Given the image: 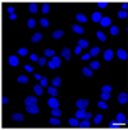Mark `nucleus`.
Returning a JSON list of instances; mask_svg holds the SVG:
<instances>
[{"label": "nucleus", "mask_w": 128, "mask_h": 130, "mask_svg": "<svg viewBox=\"0 0 128 130\" xmlns=\"http://www.w3.org/2000/svg\"><path fill=\"white\" fill-rule=\"evenodd\" d=\"M68 122H69L70 126H73V128H77V126H80V121H78V118H77L76 116H74L73 118H69Z\"/></svg>", "instance_id": "14"}, {"label": "nucleus", "mask_w": 128, "mask_h": 130, "mask_svg": "<svg viewBox=\"0 0 128 130\" xmlns=\"http://www.w3.org/2000/svg\"><path fill=\"white\" fill-rule=\"evenodd\" d=\"M72 30L74 32H77V34H83V28L81 27V26H78V25H73L72 26Z\"/></svg>", "instance_id": "23"}, {"label": "nucleus", "mask_w": 128, "mask_h": 130, "mask_svg": "<svg viewBox=\"0 0 128 130\" xmlns=\"http://www.w3.org/2000/svg\"><path fill=\"white\" fill-rule=\"evenodd\" d=\"M37 62H39V65H40V66H45V65H46V58H45V57L39 58V61H37Z\"/></svg>", "instance_id": "47"}, {"label": "nucleus", "mask_w": 128, "mask_h": 130, "mask_svg": "<svg viewBox=\"0 0 128 130\" xmlns=\"http://www.w3.org/2000/svg\"><path fill=\"white\" fill-rule=\"evenodd\" d=\"M49 122H50V125H60V120H59V118H56L55 116L51 117L50 120H49Z\"/></svg>", "instance_id": "31"}, {"label": "nucleus", "mask_w": 128, "mask_h": 130, "mask_svg": "<svg viewBox=\"0 0 128 130\" xmlns=\"http://www.w3.org/2000/svg\"><path fill=\"white\" fill-rule=\"evenodd\" d=\"M31 61H33V62H37V61H39V58H37L36 54H31Z\"/></svg>", "instance_id": "52"}, {"label": "nucleus", "mask_w": 128, "mask_h": 130, "mask_svg": "<svg viewBox=\"0 0 128 130\" xmlns=\"http://www.w3.org/2000/svg\"><path fill=\"white\" fill-rule=\"evenodd\" d=\"M44 54L46 55V57H54V55H55V52L52 50V49H46V50L44 52Z\"/></svg>", "instance_id": "32"}, {"label": "nucleus", "mask_w": 128, "mask_h": 130, "mask_svg": "<svg viewBox=\"0 0 128 130\" xmlns=\"http://www.w3.org/2000/svg\"><path fill=\"white\" fill-rule=\"evenodd\" d=\"M8 12H9L10 14H13V13H14V6H9V8H8Z\"/></svg>", "instance_id": "56"}, {"label": "nucleus", "mask_w": 128, "mask_h": 130, "mask_svg": "<svg viewBox=\"0 0 128 130\" xmlns=\"http://www.w3.org/2000/svg\"><path fill=\"white\" fill-rule=\"evenodd\" d=\"M101 121H103V116H101V115H96L95 118H93V122H95V124H100Z\"/></svg>", "instance_id": "43"}, {"label": "nucleus", "mask_w": 128, "mask_h": 130, "mask_svg": "<svg viewBox=\"0 0 128 130\" xmlns=\"http://www.w3.org/2000/svg\"><path fill=\"white\" fill-rule=\"evenodd\" d=\"M122 8H123L124 10H126V9L128 8V5H127V3H123V4H122Z\"/></svg>", "instance_id": "59"}, {"label": "nucleus", "mask_w": 128, "mask_h": 130, "mask_svg": "<svg viewBox=\"0 0 128 130\" xmlns=\"http://www.w3.org/2000/svg\"><path fill=\"white\" fill-rule=\"evenodd\" d=\"M101 91H103V93H111V86H109V85H104L103 89H101Z\"/></svg>", "instance_id": "41"}, {"label": "nucleus", "mask_w": 128, "mask_h": 130, "mask_svg": "<svg viewBox=\"0 0 128 130\" xmlns=\"http://www.w3.org/2000/svg\"><path fill=\"white\" fill-rule=\"evenodd\" d=\"M90 125H91L90 124V120H86V118L82 122H80V128L81 129H87V128H90Z\"/></svg>", "instance_id": "21"}, {"label": "nucleus", "mask_w": 128, "mask_h": 130, "mask_svg": "<svg viewBox=\"0 0 128 130\" xmlns=\"http://www.w3.org/2000/svg\"><path fill=\"white\" fill-rule=\"evenodd\" d=\"M33 91H35L37 95H42V86H41V85H35V86H33Z\"/></svg>", "instance_id": "24"}, {"label": "nucleus", "mask_w": 128, "mask_h": 130, "mask_svg": "<svg viewBox=\"0 0 128 130\" xmlns=\"http://www.w3.org/2000/svg\"><path fill=\"white\" fill-rule=\"evenodd\" d=\"M82 73H83L85 76L91 77L92 76V70L90 68V67H83V68H82Z\"/></svg>", "instance_id": "18"}, {"label": "nucleus", "mask_w": 128, "mask_h": 130, "mask_svg": "<svg viewBox=\"0 0 128 130\" xmlns=\"http://www.w3.org/2000/svg\"><path fill=\"white\" fill-rule=\"evenodd\" d=\"M51 115H52V116H55V117H60V116H62V111H60L59 108H52Z\"/></svg>", "instance_id": "29"}, {"label": "nucleus", "mask_w": 128, "mask_h": 130, "mask_svg": "<svg viewBox=\"0 0 128 130\" xmlns=\"http://www.w3.org/2000/svg\"><path fill=\"white\" fill-rule=\"evenodd\" d=\"M24 104H26V106L37 104V98H36V97H27V98L24 99Z\"/></svg>", "instance_id": "3"}, {"label": "nucleus", "mask_w": 128, "mask_h": 130, "mask_svg": "<svg viewBox=\"0 0 128 130\" xmlns=\"http://www.w3.org/2000/svg\"><path fill=\"white\" fill-rule=\"evenodd\" d=\"M108 4H109V3H106V1H99V3H97V5H99L100 8H105Z\"/></svg>", "instance_id": "48"}, {"label": "nucleus", "mask_w": 128, "mask_h": 130, "mask_svg": "<svg viewBox=\"0 0 128 130\" xmlns=\"http://www.w3.org/2000/svg\"><path fill=\"white\" fill-rule=\"evenodd\" d=\"M109 126H110V128H113V129H116V128H119V126H120V124H119V122L118 121H110V124H109Z\"/></svg>", "instance_id": "37"}, {"label": "nucleus", "mask_w": 128, "mask_h": 130, "mask_svg": "<svg viewBox=\"0 0 128 130\" xmlns=\"http://www.w3.org/2000/svg\"><path fill=\"white\" fill-rule=\"evenodd\" d=\"M26 111H27L28 113L36 115V113H39L40 108H39V107H37V104H33V106H27V107H26Z\"/></svg>", "instance_id": "4"}, {"label": "nucleus", "mask_w": 128, "mask_h": 130, "mask_svg": "<svg viewBox=\"0 0 128 130\" xmlns=\"http://www.w3.org/2000/svg\"><path fill=\"white\" fill-rule=\"evenodd\" d=\"M47 93L51 97H56L58 95V89H56L55 86H47Z\"/></svg>", "instance_id": "15"}, {"label": "nucleus", "mask_w": 128, "mask_h": 130, "mask_svg": "<svg viewBox=\"0 0 128 130\" xmlns=\"http://www.w3.org/2000/svg\"><path fill=\"white\" fill-rule=\"evenodd\" d=\"M116 55H118V58H119V59H122V61H126V59L128 58L127 52L124 50V49H119L118 52H116Z\"/></svg>", "instance_id": "8"}, {"label": "nucleus", "mask_w": 128, "mask_h": 130, "mask_svg": "<svg viewBox=\"0 0 128 130\" xmlns=\"http://www.w3.org/2000/svg\"><path fill=\"white\" fill-rule=\"evenodd\" d=\"M12 118L14 121H23L24 120V117H23V115H21V113H13L12 115Z\"/></svg>", "instance_id": "17"}, {"label": "nucleus", "mask_w": 128, "mask_h": 130, "mask_svg": "<svg viewBox=\"0 0 128 130\" xmlns=\"http://www.w3.org/2000/svg\"><path fill=\"white\" fill-rule=\"evenodd\" d=\"M40 85L41 86H47V79L46 77H42V79L40 80Z\"/></svg>", "instance_id": "46"}, {"label": "nucleus", "mask_w": 128, "mask_h": 130, "mask_svg": "<svg viewBox=\"0 0 128 130\" xmlns=\"http://www.w3.org/2000/svg\"><path fill=\"white\" fill-rule=\"evenodd\" d=\"M24 70H26V71H28V72H32V71H33V68L31 67V66H28V65L24 66Z\"/></svg>", "instance_id": "50"}, {"label": "nucleus", "mask_w": 128, "mask_h": 130, "mask_svg": "<svg viewBox=\"0 0 128 130\" xmlns=\"http://www.w3.org/2000/svg\"><path fill=\"white\" fill-rule=\"evenodd\" d=\"M49 67H50L51 70H54V68H56V66H55V63L52 61H50V62H49Z\"/></svg>", "instance_id": "49"}, {"label": "nucleus", "mask_w": 128, "mask_h": 130, "mask_svg": "<svg viewBox=\"0 0 128 130\" xmlns=\"http://www.w3.org/2000/svg\"><path fill=\"white\" fill-rule=\"evenodd\" d=\"M91 117H92V113H91V112H90V113H86V116H85L86 120H90Z\"/></svg>", "instance_id": "55"}, {"label": "nucleus", "mask_w": 128, "mask_h": 130, "mask_svg": "<svg viewBox=\"0 0 128 130\" xmlns=\"http://www.w3.org/2000/svg\"><path fill=\"white\" fill-rule=\"evenodd\" d=\"M99 67H100V62H97V61H93L90 63V68L91 70H97Z\"/></svg>", "instance_id": "28"}, {"label": "nucleus", "mask_w": 128, "mask_h": 130, "mask_svg": "<svg viewBox=\"0 0 128 130\" xmlns=\"http://www.w3.org/2000/svg\"><path fill=\"white\" fill-rule=\"evenodd\" d=\"M78 45H80L81 48H87L88 43H87V40H85V39H80L78 40Z\"/></svg>", "instance_id": "27"}, {"label": "nucleus", "mask_w": 128, "mask_h": 130, "mask_svg": "<svg viewBox=\"0 0 128 130\" xmlns=\"http://www.w3.org/2000/svg\"><path fill=\"white\" fill-rule=\"evenodd\" d=\"M47 104H49V107H51V108H59V102L55 97H51V98L49 99Z\"/></svg>", "instance_id": "1"}, {"label": "nucleus", "mask_w": 128, "mask_h": 130, "mask_svg": "<svg viewBox=\"0 0 128 130\" xmlns=\"http://www.w3.org/2000/svg\"><path fill=\"white\" fill-rule=\"evenodd\" d=\"M97 107H99V108H101V110H106V108H108V104H106L104 101H100L99 103H97Z\"/></svg>", "instance_id": "36"}, {"label": "nucleus", "mask_w": 128, "mask_h": 130, "mask_svg": "<svg viewBox=\"0 0 128 130\" xmlns=\"http://www.w3.org/2000/svg\"><path fill=\"white\" fill-rule=\"evenodd\" d=\"M101 20H103V16H101L100 12H95L92 14V21L93 22H100Z\"/></svg>", "instance_id": "16"}, {"label": "nucleus", "mask_w": 128, "mask_h": 130, "mask_svg": "<svg viewBox=\"0 0 128 130\" xmlns=\"http://www.w3.org/2000/svg\"><path fill=\"white\" fill-rule=\"evenodd\" d=\"M28 10H29L31 13H33V14L37 13V10H39V8H37V4H35V3L29 4V5H28Z\"/></svg>", "instance_id": "20"}, {"label": "nucleus", "mask_w": 128, "mask_h": 130, "mask_svg": "<svg viewBox=\"0 0 128 130\" xmlns=\"http://www.w3.org/2000/svg\"><path fill=\"white\" fill-rule=\"evenodd\" d=\"M116 121H118L120 125H126L127 124L126 115H124V113H118V115H116Z\"/></svg>", "instance_id": "9"}, {"label": "nucleus", "mask_w": 128, "mask_h": 130, "mask_svg": "<svg viewBox=\"0 0 128 130\" xmlns=\"http://www.w3.org/2000/svg\"><path fill=\"white\" fill-rule=\"evenodd\" d=\"M99 53H100V48H97V46L92 48V49L90 50V54H91V57H96Z\"/></svg>", "instance_id": "26"}, {"label": "nucleus", "mask_w": 128, "mask_h": 130, "mask_svg": "<svg viewBox=\"0 0 128 130\" xmlns=\"http://www.w3.org/2000/svg\"><path fill=\"white\" fill-rule=\"evenodd\" d=\"M40 25L44 26V27H47L50 23H49V21L46 20V18H41V20H40Z\"/></svg>", "instance_id": "39"}, {"label": "nucleus", "mask_w": 128, "mask_h": 130, "mask_svg": "<svg viewBox=\"0 0 128 130\" xmlns=\"http://www.w3.org/2000/svg\"><path fill=\"white\" fill-rule=\"evenodd\" d=\"M18 54H19V55H27L28 54V50L26 49V48H21V49L18 50Z\"/></svg>", "instance_id": "44"}, {"label": "nucleus", "mask_w": 128, "mask_h": 130, "mask_svg": "<svg viewBox=\"0 0 128 130\" xmlns=\"http://www.w3.org/2000/svg\"><path fill=\"white\" fill-rule=\"evenodd\" d=\"M33 76H35V79H36V80H41V79H42V76H41L40 73H35Z\"/></svg>", "instance_id": "54"}, {"label": "nucleus", "mask_w": 128, "mask_h": 130, "mask_svg": "<svg viewBox=\"0 0 128 130\" xmlns=\"http://www.w3.org/2000/svg\"><path fill=\"white\" fill-rule=\"evenodd\" d=\"M76 106L78 108H86V107L88 106V101L87 99H78L76 102Z\"/></svg>", "instance_id": "7"}, {"label": "nucleus", "mask_w": 128, "mask_h": 130, "mask_svg": "<svg viewBox=\"0 0 128 130\" xmlns=\"http://www.w3.org/2000/svg\"><path fill=\"white\" fill-rule=\"evenodd\" d=\"M110 23H111V20L109 17H103V20L100 21V25L103 27H108V26H110Z\"/></svg>", "instance_id": "10"}, {"label": "nucleus", "mask_w": 128, "mask_h": 130, "mask_svg": "<svg viewBox=\"0 0 128 130\" xmlns=\"http://www.w3.org/2000/svg\"><path fill=\"white\" fill-rule=\"evenodd\" d=\"M60 84H62V80H60L59 77H55V79L52 80V86L58 88V86H60Z\"/></svg>", "instance_id": "33"}, {"label": "nucleus", "mask_w": 128, "mask_h": 130, "mask_svg": "<svg viewBox=\"0 0 128 130\" xmlns=\"http://www.w3.org/2000/svg\"><path fill=\"white\" fill-rule=\"evenodd\" d=\"M1 102H3V103H4V104H5V103H8V102H9V99H8V98H6V97H3V99H1Z\"/></svg>", "instance_id": "57"}, {"label": "nucleus", "mask_w": 128, "mask_h": 130, "mask_svg": "<svg viewBox=\"0 0 128 130\" xmlns=\"http://www.w3.org/2000/svg\"><path fill=\"white\" fill-rule=\"evenodd\" d=\"M81 50H82V48H81L80 45H78V46L76 48V49H74V53H76V54H80V53H81Z\"/></svg>", "instance_id": "53"}, {"label": "nucleus", "mask_w": 128, "mask_h": 130, "mask_svg": "<svg viewBox=\"0 0 128 130\" xmlns=\"http://www.w3.org/2000/svg\"><path fill=\"white\" fill-rule=\"evenodd\" d=\"M118 17H119V18H123V20H124V18H127V17H128V14H127L126 10H122V12H119V13H118Z\"/></svg>", "instance_id": "45"}, {"label": "nucleus", "mask_w": 128, "mask_h": 130, "mask_svg": "<svg viewBox=\"0 0 128 130\" xmlns=\"http://www.w3.org/2000/svg\"><path fill=\"white\" fill-rule=\"evenodd\" d=\"M101 99H103V101L110 99V93H101Z\"/></svg>", "instance_id": "42"}, {"label": "nucleus", "mask_w": 128, "mask_h": 130, "mask_svg": "<svg viewBox=\"0 0 128 130\" xmlns=\"http://www.w3.org/2000/svg\"><path fill=\"white\" fill-rule=\"evenodd\" d=\"M96 35H97V39H99L100 41H105V40H106V36L104 35V32L97 31V32H96Z\"/></svg>", "instance_id": "30"}, {"label": "nucleus", "mask_w": 128, "mask_h": 130, "mask_svg": "<svg viewBox=\"0 0 128 130\" xmlns=\"http://www.w3.org/2000/svg\"><path fill=\"white\" fill-rule=\"evenodd\" d=\"M16 18H17V14H14V13H13V14H10V20H12V21H13V20H16Z\"/></svg>", "instance_id": "58"}, {"label": "nucleus", "mask_w": 128, "mask_h": 130, "mask_svg": "<svg viewBox=\"0 0 128 130\" xmlns=\"http://www.w3.org/2000/svg\"><path fill=\"white\" fill-rule=\"evenodd\" d=\"M60 54L64 57L65 61H69V59H70V49H69V48H63L62 52H60Z\"/></svg>", "instance_id": "5"}, {"label": "nucleus", "mask_w": 128, "mask_h": 130, "mask_svg": "<svg viewBox=\"0 0 128 130\" xmlns=\"http://www.w3.org/2000/svg\"><path fill=\"white\" fill-rule=\"evenodd\" d=\"M90 57H91V54H90V53H87V54L82 55V59H83V61H87V59H90Z\"/></svg>", "instance_id": "51"}, {"label": "nucleus", "mask_w": 128, "mask_h": 130, "mask_svg": "<svg viewBox=\"0 0 128 130\" xmlns=\"http://www.w3.org/2000/svg\"><path fill=\"white\" fill-rule=\"evenodd\" d=\"M17 80H18V83H19V84H26V83H28V77L24 76V75H19Z\"/></svg>", "instance_id": "22"}, {"label": "nucleus", "mask_w": 128, "mask_h": 130, "mask_svg": "<svg viewBox=\"0 0 128 130\" xmlns=\"http://www.w3.org/2000/svg\"><path fill=\"white\" fill-rule=\"evenodd\" d=\"M64 35V32L62 31V30H59V31H54V32H52V38H54V39H60V38H62V36Z\"/></svg>", "instance_id": "25"}, {"label": "nucleus", "mask_w": 128, "mask_h": 130, "mask_svg": "<svg viewBox=\"0 0 128 130\" xmlns=\"http://www.w3.org/2000/svg\"><path fill=\"white\" fill-rule=\"evenodd\" d=\"M118 32H119V28L118 27H116V26H111V27H110V34L111 35H118Z\"/></svg>", "instance_id": "34"}, {"label": "nucleus", "mask_w": 128, "mask_h": 130, "mask_svg": "<svg viewBox=\"0 0 128 130\" xmlns=\"http://www.w3.org/2000/svg\"><path fill=\"white\" fill-rule=\"evenodd\" d=\"M76 20H77V21H80V22H82V23H85V22H87V17H86L85 14L78 13L77 16H76Z\"/></svg>", "instance_id": "19"}, {"label": "nucleus", "mask_w": 128, "mask_h": 130, "mask_svg": "<svg viewBox=\"0 0 128 130\" xmlns=\"http://www.w3.org/2000/svg\"><path fill=\"white\" fill-rule=\"evenodd\" d=\"M49 12H50V6H49V4H42V13L47 14Z\"/></svg>", "instance_id": "38"}, {"label": "nucleus", "mask_w": 128, "mask_h": 130, "mask_svg": "<svg viewBox=\"0 0 128 130\" xmlns=\"http://www.w3.org/2000/svg\"><path fill=\"white\" fill-rule=\"evenodd\" d=\"M41 39H42V34H41V32H36V34H33V36L31 38V41L32 43H39Z\"/></svg>", "instance_id": "12"}, {"label": "nucleus", "mask_w": 128, "mask_h": 130, "mask_svg": "<svg viewBox=\"0 0 128 130\" xmlns=\"http://www.w3.org/2000/svg\"><path fill=\"white\" fill-rule=\"evenodd\" d=\"M118 102L120 103V104H126V103L128 102V95H127V93H120V94L118 95Z\"/></svg>", "instance_id": "6"}, {"label": "nucleus", "mask_w": 128, "mask_h": 130, "mask_svg": "<svg viewBox=\"0 0 128 130\" xmlns=\"http://www.w3.org/2000/svg\"><path fill=\"white\" fill-rule=\"evenodd\" d=\"M35 25H36V21L33 20V18H31V20H28V22H27V26L29 28H33L35 27Z\"/></svg>", "instance_id": "40"}, {"label": "nucleus", "mask_w": 128, "mask_h": 130, "mask_svg": "<svg viewBox=\"0 0 128 130\" xmlns=\"http://www.w3.org/2000/svg\"><path fill=\"white\" fill-rule=\"evenodd\" d=\"M86 113H87V112L85 111V108H80V110H78L77 112H76V117L78 118V120H80V118H85Z\"/></svg>", "instance_id": "13"}, {"label": "nucleus", "mask_w": 128, "mask_h": 130, "mask_svg": "<svg viewBox=\"0 0 128 130\" xmlns=\"http://www.w3.org/2000/svg\"><path fill=\"white\" fill-rule=\"evenodd\" d=\"M113 55H114L113 50L111 49H108V50H105V53H104V59H105V61H111Z\"/></svg>", "instance_id": "11"}, {"label": "nucleus", "mask_w": 128, "mask_h": 130, "mask_svg": "<svg viewBox=\"0 0 128 130\" xmlns=\"http://www.w3.org/2000/svg\"><path fill=\"white\" fill-rule=\"evenodd\" d=\"M51 61L55 63V66H56V67H59V66H60V63H62V61H60V58H59V57H56V55H54V57H52V59H51Z\"/></svg>", "instance_id": "35"}, {"label": "nucleus", "mask_w": 128, "mask_h": 130, "mask_svg": "<svg viewBox=\"0 0 128 130\" xmlns=\"http://www.w3.org/2000/svg\"><path fill=\"white\" fill-rule=\"evenodd\" d=\"M8 62H9L10 66H13V67H17V66L19 65V59H18L17 55H10L9 59H8Z\"/></svg>", "instance_id": "2"}]
</instances>
